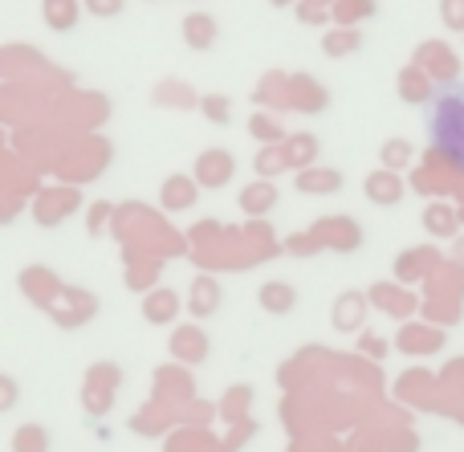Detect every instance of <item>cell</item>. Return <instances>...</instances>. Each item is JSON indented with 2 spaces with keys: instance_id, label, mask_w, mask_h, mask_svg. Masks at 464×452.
<instances>
[{
  "instance_id": "obj_1",
  "label": "cell",
  "mask_w": 464,
  "mask_h": 452,
  "mask_svg": "<svg viewBox=\"0 0 464 452\" xmlns=\"http://www.w3.org/2000/svg\"><path fill=\"white\" fill-rule=\"evenodd\" d=\"M428 135L432 147L464 171V82H452L428 102Z\"/></svg>"
},
{
  "instance_id": "obj_2",
  "label": "cell",
  "mask_w": 464,
  "mask_h": 452,
  "mask_svg": "<svg viewBox=\"0 0 464 452\" xmlns=\"http://www.w3.org/2000/svg\"><path fill=\"white\" fill-rule=\"evenodd\" d=\"M232 176H237V159H232L225 147H208L196 159V184L200 188H225Z\"/></svg>"
},
{
  "instance_id": "obj_3",
  "label": "cell",
  "mask_w": 464,
  "mask_h": 452,
  "mask_svg": "<svg viewBox=\"0 0 464 452\" xmlns=\"http://www.w3.org/2000/svg\"><path fill=\"white\" fill-rule=\"evenodd\" d=\"M196 200H200V184H196V176H168L160 188V204L168 212H188L196 208Z\"/></svg>"
},
{
  "instance_id": "obj_4",
  "label": "cell",
  "mask_w": 464,
  "mask_h": 452,
  "mask_svg": "<svg viewBox=\"0 0 464 452\" xmlns=\"http://www.w3.org/2000/svg\"><path fill=\"white\" fill-rule=\"evenodd\" d=\"M362 192H367V200L379 204V208H395V204L403 200V179L395 176L392 168H383V171H375V176H367Z\"/></svg>"
},
{
  "instance_id": "obj_5",
  "label": "cell",
  "mask_w": 464,
  "mask_h": 452,
  "mask_svg": "<svg viewBox=\"0 0 464 452\" xmlns=\"http://www.w3.org/2000/svg\"><path fill=\"white\" fill-rule=\"evenodd\" d=\"M256 302H261L265 314L285 318V314H294L297 310V290L289 282H265L261 290H256Z\"/></svg>"
},
{
  "instance_id": "obj_6",
  "label": "cell",
  "mask_w": 464,
  "mask_h": 452,
  "mask_svg": "<svg viewBox=\"0 0 464 452\" xmlns=\"http://www.w3.org/2000/svg\"><path fill=\"white\" fill-rule=\"evenodd\" d=\"M220 37V24L212 21L208 13H188L184 16V41L188 49H196V53H204V49H212Z\"/></svg>"
},
{
  "instance_id": "obj_7",
  "label": "cell",
  "mask_w": 464,
  "mask_h": 452,
  "mask_svg": "<svg viewBox=\"0 0 464 452\" xmlns=\"http://www.w3.org/2000/svg\"><path fill=\"white\" fill-rule=\"evenodd\" d=\"M273 208H277V184H269V179H256L240 192V212H248V216H269Z\"/></svg>"
},
{
  "instance_id": "obj_8",
  "label": "cell",
  "mask_w": 464,
  "mask_h": 452,
  "mask_svg": "<svg viewBox=\"0 0 464 452\" xmlns=\"http://www.w3.org/2000/svg\"><path fill=\"white\" fill-rule=\"evenodd\" d=\"M188 302H192L188 310H192L196 318L217 314V310H220V282H217V277H208V274L196 277V282H192V293H188Z\"/></svg>"
},
{
  "instance_id": "obj_9",
  "label": "cell",
  "mask_w": 464,
  "mask_h": 452,
  "mask_svg": "<svg viewBox=\"0 0 464 452\" xmlns=\"http://www.w3.org/2000/svg\"><path fill=\"white\" fill-rule=\"evenodd\" d=\"M41 13H45V24L53 33H70L78 24L82 0H41Z\"/></svg>"
},
{
  "instance_id": "obj_10",
  "label": "cell",
  "mask_w": 464,
  "mask_h": 452,
  "mask_svg": "<svg viewBox=\"0 0 464 452\" xmlns=\"http://www.w3.org/2000/svg\"><path fill=\"white\" fill-rule=\"evenodd\" d=\"M13 452H53V437L45 424H21L13 432Z\"/></svg>"
},
{
  "instance_id": "obj_11",
  "label": "cell",
  "mask_w": 464,
  "mask_h": 452,
  "mask_svg": "<svg viewBox=\"0 0 464 452\" xmlns=\"http://www.w3.org/2000/svg\"><path fill=\"white\" fill-rule=\"evenodd\" d=\"M176 293L171 290H160V293H151V298H147V322H171V318H176Z\"/></svg>"
},
{
  "instance_id": "obj_12",
  "label": "cell",
  "mask_w": 464,
  "mask_h": 452,
  "mask_svg": "<svg viewBox=\"0 0 464 452\" xmlns=\"http://www.w3.org/2000/svg\"><path fill=\"white\" fill-rule=\"evenodd\" d=\"M338 188H343L338 171H305V176H297V192H338Z\"/></svg>"
},
{
  "instance_id": "obj_13",
  "label": "cell",
  "mask_w": 464,
  "mask_h": 452,
  "mask_svg": "<svg viewBox=\"0 0 464 452\" xmlns=\"http://www.w3.org/2000/svg\"><path fill=\"white\" fill-rule=\"evenodd\" d=\"M334 306H343V310H334V326L338 331H351V326L362 318V293H343Z\"/></svg>"
},
{
  "instance_id": "obj_14",
  "label": "cell",
  "mask_w": 464,
  "mask_h": 452,
  "mask_svg": "<svg viewBox=\"0 0 464 452\" xmlns=\"http://www.w3.org/2000/svg\"><path fill=\"white\" fill-rule=\"evenodd\" d=\"M400 94L408 98V102H432L436 90L428 86V82L420 78V73H403V78H400Z\"/></svg>"
},
{
  "instance_id": "obj_15",
  "label": "cell",
  "mask_w": 464,
  "mask_h": 452,
  "mask_svg": "<svg viewBox=\"0 0 464 452\" xmlns=\"http://www.w3.org/2000/svg\"><path fill=\"white\" fill-rule=\"evenodd\" d=\"M16 404H21V383L8 371H0V416H8Z\"/></svg>"
},
{
  "instance_id": "obj_16",
  "label": "cell",
  "mask_w": 464,
  "mask_h": 452,
  "mask_svg": "<svg viewBox=\"0 0 464 452\" xmlns=\"http://www.w3.org/2000/svg\"><path fill=\"white\" fill-rule=\"evenodd\" d=\"M424 228H428V233H436V236H452V228H457V220H452L444 208H436V204H432V208L424 212Z\"/></svg>"
},
{
  "instance_id": "obj_17",
  "label": "cell",
  "mask_w": 464,
  "mask_h": 452,
  "mask_svg": "<svg viewBox=\"0 0 464 452\" xmlns=\"http://www.w3.org/2000/svg\"><path fill=\"white\" fill-rule=\"evenodd\" d=\"M82 8H86L90 16H98V21H114V16L127 8V0H82Z\"/></svg>"
},
{
  "instance_id": "obj_18",
  "label": "cell",
  "mask_w": 464,
  "mask_h": 452,
  "mask_svg": "<svg viewBox=\"0 0 464 452\" xmlns=\"http://www.w3.org/2000/svg\"><path fill=\"white\" fill-rule=\"evenodd\" d=\"M200 106H204V114H208V122H217V127H228V119H232V106H228V98L208 94Z\"/></svg>"
},
{
  "instance_id": "obj_19",
  "label": "cell",
  "mask_w": 464,
  "mask_h": 452,
  "mask_svg": "<svg viewBox=\"0 0 464 452\" xmlns=\"http://www.w3.org/2000/svg\"><path fill=\"white\" fill-rule=\"evenodd\" d=\"M408 159H411V147L403 143V139H387V147H383L387 168H400V163H408Z\"/></svg>"
},
{
  "instance_id": "obj_20",
  "label": "cell",
  "mask_w": 464,
  "mask_h": 452,
  "mask_svg": "<svg viewBox=\"0 0 464 452\" xmlns=\"http://www.w3.org/2000/svg\"><path fill=\"white\" fill-rule=\"evenodd\" d=\"M351 49H359V37H354V33H334V37H326V53L330 57H346Z\"/></svg>"
}]
</instances>
